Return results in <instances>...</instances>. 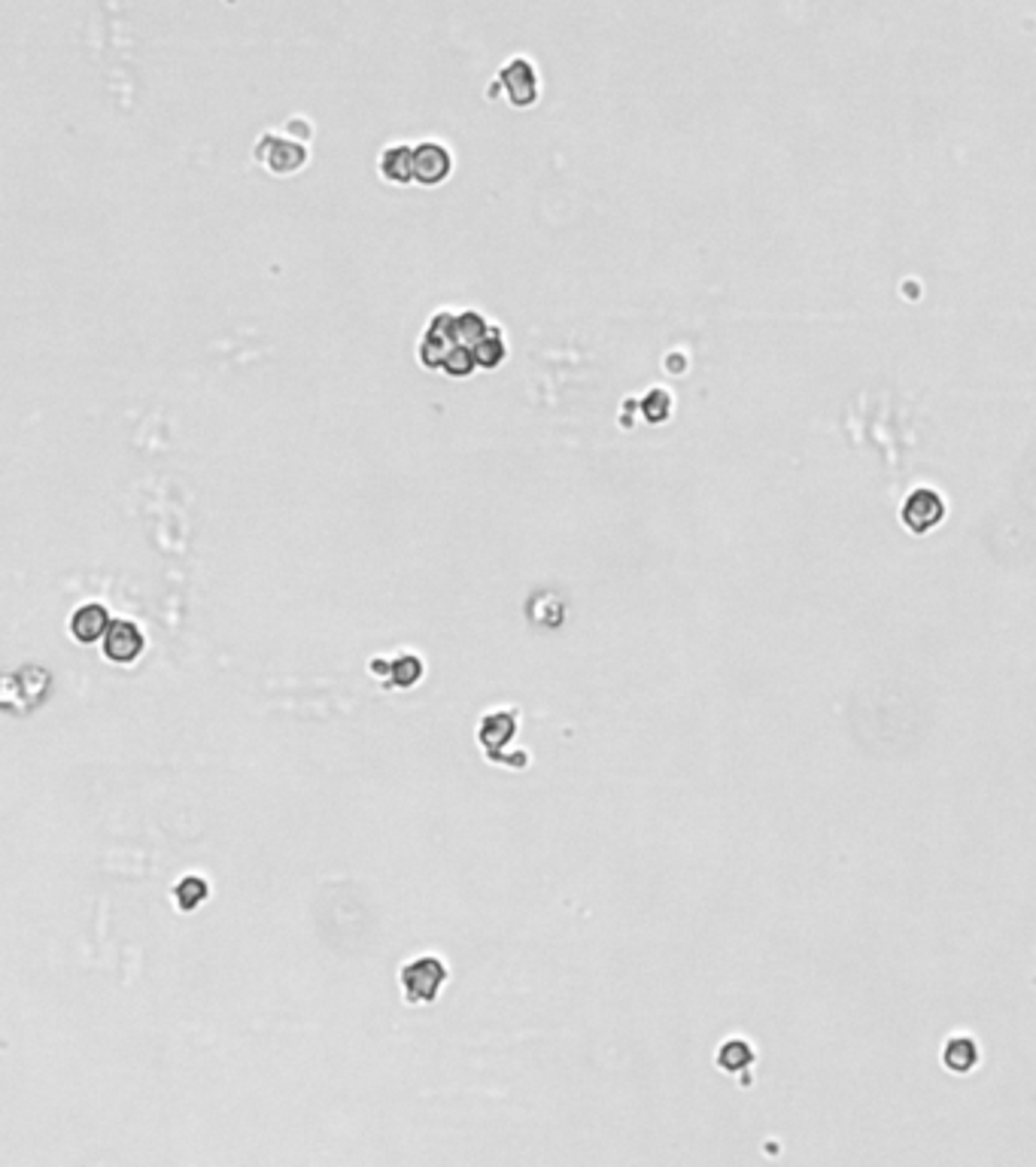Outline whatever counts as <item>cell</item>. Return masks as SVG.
I'll list each match as a JSON object with an SVG mask.
<instances>
[{
	"label": "cell",
	"instance_id": "277c9868",
	"mask_svg": "<svg viewBox=\"0 0 1036 1167\" xmlns=\"http://www.w3.org/2000/svg\"><path fill=\"white\" fill-rule=\"evenodd\" d=\"M499 83L505 85L508 101L514 107H532L539 101V77L526 58H514L499 70Z\"/></svg>",
	"mask_w": 1036,
	"mask_h": 1167
},
{
	"label": "cell",
	"instance_id": "52a82bcc",
	"mask_svg": "<svg viewBox=\"0 0 1036 1167\" xmlns=\"http://www.w3.org/2000/svg\"><path fill=\"white\" fill-rule=\"evenodd\" d=\"M109 623L113 620H109L107 606L85 602V606H80L77 612L70 614L67 630H70V636L80 641V644H98V641H104V636H107Z\"/></svg>",
	"mask_w": 1036,
	"mask_h": 1167
},
{
	"label": "cell",
	"instance_id": "9a60e30c",
	"mask_svg": "<svg viewBox=\"0 0 1036 1167\" xmlns=\"http://www.w3.org/2000/svg\"><path fill=\"white\" fill-rule=\"evenodd\" d=\"M474 368H478L474 353H471L468 347H456V350L447 356V362H444V368H441V371H447L450 377H468Z\"/></svg>",
	"mask_w": 1036,
	"mask_h": 1167
},
{
	"label": "cell",
	"instance_id": "8992f818",
	"mask_svg": "<svg viewBox=\"0 0 1036 1167\" xmlns=\"http://www.w3.org/2000/svg\"><path fill=\"white\" fill-rule=\"evenodd\" d=\"M259 159L262 165L271 167L273 173H296L307 162V149L296 140H283L277 135H268L259 143Z\"/></svg>",
	"mask_w": 1036,
	"mask_h": 1167
},
{
	"label": "cell",
	"instance_id": "7c38bea8",
	"mask_svg": "<svg viewBox=\"0 0 1036 1167\" xmlns=\"http://www.w3.org/2000/svg\"><path fill=\"white\" fill-rule=\"evenodd\" d=\"M386 678L395 684V688H413L420 678H423V663L417 654H402L395 660H389L386 667Z\"/></svg>",
	"mask_w": 1036,
	"mask_h": 1167
},
{
	"label": "cell",
	"instance_id": "5b68a950",
	"mask_svg": "<svg viewBox=\"0 0 1036 1167\" xmlns=\"http://www.w3.org/2000/svg\"><path fill=\"white\" fill-rule=\"evenodd\" d=\"M450 177V152L441 143H420L413 146V180L423 186H438Z\"/></svg>",
	"mask_w": 1036,
	"mask_h": 1167
},
{
	"label": "cell",
	"instance_id": "4fadbf2b",
	"mask_svg": "<svg viewBox=\"0 0 1036 1167\" xmlns=\"http://www.w3.org/2000/svg\"><path fill=\"white\" fill-rule=\"evenodd\" d=\"M207 890L210 888H207V882L201 876H183L177 882V888H174V900H177V906L183 913H191V909H198L207 900Z\"/></svg>",
	"mask_w": 1036,
	"mask_h": 1167
},
{
	"label": "cell",
	"instance_id": "8fae6325",
	"mask_svg": "<svg viewBox=\"0 0 1036 1167\" xmlns=\"http://www.w3.org/2000/svg\"><path fill=\"white\" fill-rule=\"evenodd\" d=\"M487 332H490L487 320H484L481 313H474V310L456 313V320H453V337H456V344H460V347L474 350V344H478V341H481Z\"/></svg>",
	"mask_w": 1036,
	"mask_h": 1167
},
{
	"label": "cell",
	"instance_id": "9c48e42d",
	"mask_svg": "<svg viewBox=\"0 0 1036 1167\" xmlns=\"http://www.w3.org/2000/svg\"><path fill=\"white\" fill-rule=\"evenodd\" d=\"M514 726H517V721H514V715H508V712H495V715H490V718H484V721H481V733H478V736H481V745L495 757L499 751L511 742Z\"/></svg>",
	"mask_w": 1036,
	"mask_h": 1167
},
{
	"label": "cell",
	"instance_id": "3957f363",
	"mask_svg": "<svg viewBox=\"0 0 1036 1167\" xmlns=\"http://www.w3.org/2000/svg\"><path fill=\"white\" fill-rule=\"evenodd\" d=\"M453 320H456V313H447V310L435 313L429 332L420 344V360L426 368H444L447 356L460 347L456 337H453Z\"/></svg>",
	"mask_w": 1036,
	"mask_h": 1167
},
{
	"label": "cell",
	"instance_id": "6da1fadb",
	"mask_svg": "<svg viewBox=\"0 0 1036 1167\" xmlns=\"http://www.w3.org/2000/svg\"><path fill=\"white\" fill-rule=\"evenodd\" d=\"M447 982V967L432 955L408 961L402 967V991L408 1003H432Z\"/></svg>",
	"mask_w": 1036,
	"mask_h": 1167
},
{
	"label": "cell",
	"instance_id": "7a4b0ae2",
	"mask_svg": "<svg viewBox=\"0 0 1036 1167\" xmlns=\"http://www.w3.org/2000/svg\"><path fill=\"white\" fill-rule=\"evenodd\" d=\"M101 648H104V657H107L109 663L128 667V663H135L137 657L143 654L146 636L140 633V627H137L135 620H113L107 636L101 641Z\"/></svg>",
	"mask_w": 1036,
	"mask_h": 1167
},
{
	"label": "cell",
	"instance_id": "ba28073f",
	"mask_svg": "<svg viewBox=\"0 0 1036 1167\" xmlns=\"http://www.w3.org/2000/svg\"><path fill=\"white\" fill-rule=\"evenodd\" d=\"M942 499H939V493H933V490H918V493H912L909 496V501H906V508H902V524L912 529V532H928V529H933L939 520H942Z\"/></svg>",
	"mask_w": 1036,
	"mask_h": 1167
},
{
	"label": "cell",
	"instance_id": "30bf717a",
	"mask_svg": "<svg viewBox=\"0 0 1036 1167\" xmlns=\"http://www.w3.org/2000/svg\"><path fill=\"white\" fill-rule=\"evenodd\" d=\"M381 170L383 180H389V183H399V186L410 183L413 180V146H408V143L389 146L383 152Z\"/></svg>",
	"mask_w": 1036,
	"mask_h": 1167
},
{
	"label": "cell",
	"instance_id": "5bb4252c",
	"mask_svg": "<svg viewBox=\"0 0 1036 1167\" xmlns=\"http://www.w3.org/2000/svg\"><path fill=\"white\" fill-rule=\"evenodd\" d=\"M474 362H478V368H495L499 362L505 360V341H502V332L499 329H492L490 332L484 334L478 344H474Z\"/></svg>",
	"mask_w": 1036,
	"mask_h": 1167
}]
</instances>
